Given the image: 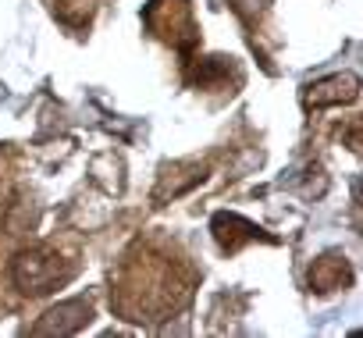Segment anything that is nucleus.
Returning a JSON list of instances; mask_svg holds the SVG:
<instances>
[{
    "label": "nucleus",
    "mask_w": 363,
    "mask_h": 338,
    "mask_svg": "<svg viewBox=\"0 0 363 338\" xmlns=\"http://www.w3.org/2000/svg\"><path fill=\"white\" fill-rule=\"evenodd\" d=\"M72 274H75V264L65 260L57 249H47V246L22 249V253L11 260V281H15V288H22L26 295H47V292L68 285Z\"/></svg>",
    "instance_id": "obj_1"
},
{
    "label": "nucleus",
    "mask_w": 363,
    "mask_h": 338,
    "mask_svg": "<svg viewBox=\"0 0 363 338\" xmlns=\"http://www.w3.org/2000/svg\"><path fill=\"white\" fill-rule=\"evenodd\" d=\"M89 320H93L89 299H68V303H57L54 310H47V313L33 324V334H75V331H82Z\"/></svg>",
    "instance_id": "obj_2"
},
{
    "label": "nucleus",
    "mask_w": 363,
    "mask_h": 338,
    "mask_svg": "<svg viewBox=\"0 0 363 338\" xmlns=\"http://www.w3.org/2000/svg\"><path fill=\"white\" fill-rule=\"evenodd\" d=\"M203 175H207L203 164H171V167H164V171H160V182L153 189V200L164 203V200H174L182 193H189L193 186L203 182Z\"/></svg>",
    "instance_id": "obj_3"
},
{
    "label": "nucleus",
    "mask_w": 363,
    "mask_h": 338,
    "mask_svg": "<svg viewBox=\"0 0 363 338\" xmlns=\"http://www.w3.org/2000/svg\"><path fill=\"white\" fill-rule=\"evenodd\" d=\"M356 96H359L356 75H331V79H320L310 86L306 103L310 107H335V103H352Z\"/></svg>",
    "instance_id": "obj_4"
},
{
    "label": "nucleus",
    "mask_w": 363,
    "mask_h": 338,
    "mask_svg": "<svg viewBox=\"0 0 363 338\" xmlns=\"http://www.w3.org/2000/svg\"><path fill=\"white\" fill-rule=\"evenodd\" d=\"M349 281H352V267L338 253H328V257L313 260V267H310V288L313 292H338Z\"/></svg>",
    "instance_id": "obj_5"
},
{
    "label": "nucleus",
    "mask_w": 363,
    "mask_h": 338,
    "mask_svg": "<svg viewBox=\"0 0 363 338\" xmlns=\"http://www.w3.org/2000/svg\"><path fill=\"white\" fill-rule=\"evenodd\" d=\"M214 239L221 242V249L235 253V249H242L246 242L267 239V235H264L253 221H246V218H239V214H218V218H214Z\"/></svg>",
    "instance_id": "obj_6"
}]
</instances>
